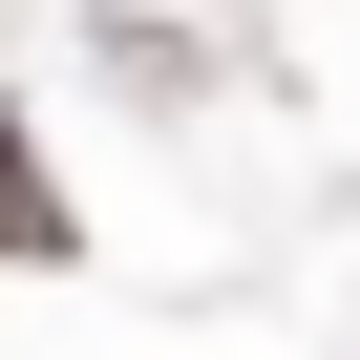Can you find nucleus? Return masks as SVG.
<instances>
[{
    "label": "nucleus",
    "mask_w": 360,
    "mask_h": 360,
    "mask_svg": "<svg viewBox=\"0 0 360 360\" xmlns=\"http://www.w3.org/2000/svg\"><path fill=\"white\" fill-rule=\"evenodd\" d=\"M0 255H64V191H43V148H22V106H0Z\"/></svg>",
    "instance_id": "obj_1"
}]
</instances>
